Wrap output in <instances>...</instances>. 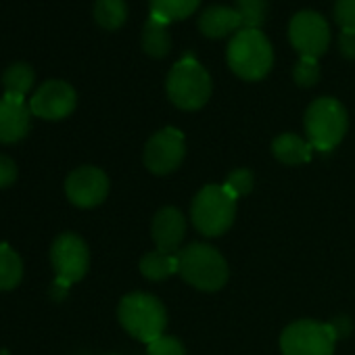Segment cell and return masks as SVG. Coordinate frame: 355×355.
<instances>
[{"mask_svg":"<svg viewBox=\"0 0 355 355\" xmlns=\"http://www.w3.org/2000/svg\"><path fill=\"white\" fill-rule=\"evenodd\" d=\"M226 59H228L230 69L239 78L255 82L270 73L274 65V51L261 30L243 28L230 40Z\"/></svg>","mask_w":355,"mask_h":355,"instance_id":"6da1fadb","label":"cell"},{"mask_svg":"<svg viewBox=\"0 0 355 355\" xmlns=\"http://www.w3.org/2000/svg\"><path fill=\"white\" fill-rule=\"evenodd\" d=\"M165 90L169 101L178 109L197 111L211 96V78L199 61H195L193 57H184L171 67Z\"/></svg>","mask_w":355,"mask_h":355,"instance_id":"7a4b0ae2","label":"cell"},{"mask_svg":"<svg viewBox=\"0 0 355 355\" xmlns=\"http://www.w3.org/2000/svg\"><path fill=\"white\" fill-rule=\"evenodd\" d=\"M178 274L199 291H220L228 280L226 259L203 243H193L178 253Z\"/></svg>","mask_w":355,"mask_h":355,"instance_id":"3957f363","label":"cell"},{"mask_svg":"<svg viewBox=\"0 0 355 355\" xmlns=\"http://www.w3.org/2000/svg\"><path fill=\"white\" fill-rule=\"evenodd\" d=\"M119 322L121 326L138 340L153 343L159 338L167 326V313L163 303L146 293L125 295L119 303Z\"/></svg>","mask_w":355,"mask_h":355,"instance_id":"277c9868","label":"cell"},{"mask_svg":"<svg viewBox=\"0 0 355 355\" xmlns=\"http://www.w3.org/2000/svg\"><path fill=\"white\" fill-rule=\"evenodd\" d=\"M347 111L330 96L318 98L307 107L305 113V134L315 150H332L347 132Z\"/></svg>","mask_w":355,"mask_h":355,"instance_id":"5b68a950","label":"cell"},{"mask_svg":"<svg viewBox=\"0 0 355 355\" xmlns=\"http://www.w3.org/2000/svg\"><path fill=\"white\" fill-rule=\"evenodd\" d=\"M236 216V199L220 184H209L193 201L191 218L195 228L205 236L224 234Z\"/></svg>","mask_w":355,"mask_h":355,"instance_id":"8992f818","label":"cell"},{"mask_svg":"<svg viewBox=\"0 0 355 355\" xmlns=\"http://www.w3.org/2000/svg\"><path fill=\"white\" fill-rule=\"evenodd\" d=\"M336 336L328 324L299 320L284 328L280 349L284 355H332Z\"/></svg>","mask_w":355,"mask_h":355,"instance_id":"52a82bcc","label":"cell"},{"mask_svg":"<svg viewBox=\"0 0 355 355\" xmlns=\"http://www.w3.org/2000/svg\"><path fill=\"white\" fill-rule=\"evenodd\" d=\"M51 263L57 274V282L63 288H69L73 282H80L90 266V253L86 243L71 232L57 236L51 247Z\"/></svg>","mask_w":355,"mask_h":355,"instance_id":"ba28073f","label":"cell"},{"mask_svg":"<svg viewBox=\"0 0 355 355\" xmlns=\"http://www.w3.org/2000/svg\"><path fill=\"white\" fill-rule=\"evenodd\" d=\"M288 38L293 49L301 57L320 59L330 44V28L315 11H299L288 26Z\"/></svg>","mask_w":355,"mask_h":355,"instance_id":"9c48e42d","label":"cell"},{"mask_svg":"<svg viewBox=\"0 0 355 355\" xmlns=\"http://www.w3.org/2000/svg\"><path fill=\"white\" fill-rule=\"evenodd\" d=\"M187 153L184 136L175 128H163L161 132L153 134L144 146V165L148 171L157 175L171 173L180 167Z\"/></svg>","mask_w":355,"mask_h":355,"instance_id":"30bf717a","label":"cell"},{"mask_svg":"<svg viewBox=\"0 0 355 355\" xmlns=\"http://www.w3.org/2000/svg\"><path fill=\"white\" fill-rule=\"evenodd\" d=\"M65 195L69 203L80 209H92L101 205L109 195V178L103 169L84 165L73 169L65 180Z\"/></svg>","mask_w":355,"mask_h":355,"instance_id":"8fae6325","label":"cell"},{"mask_svg":"<svg viewBox=\"0 0 355 355\" xmlns=\"http://www.w3.org/2000/svg\"><path fill=\"white\" fill-rule=\"evenodd\" d=\"M78 105V94L73 86L63 80H49L44 82L30 101L32 115H38L49 121H57L67 117Z\"/></svg>","mask_w":355,"mask_h":355,"instance_id":"7c38bea8","label":"cell"},{"mask_svg":"<svg viewBox=\"0 0 355 355\" xmlns=\"http://www.w3.org/2000/svg\"><path fill=\"white\" fill-rule=\"evenodd\" d=\"M150 234L157 245V251L175 253L180 249L184 234H187V220H184L182 211L175 207H163L153 218Z\"/></svg>","mask_w":355,"mask_h":355,"instance_id":"4fadbf2b","label":"cell"},{"mask_svg":"<svg viewBox=\"0 0 355 355\" xmlns=\"http://www.w3.org/2000/svg\"><path fill=\"white\" fill-rule=\"evenodd\" d=\"M32 125V109L26 101L0 98V144L19 142Z\"/></svg>","mask_w":355,"mask_h":355,"instance_id":"5bb4252c","label":"cell"},{"mask_svg":"<svg viewBox=\"0 0 355 355\" xmlns=\"http://www.w3.org/2000/svg\"><path fill=\"white\" fill-rule=\"evenodd\" d=\"M199 30H201L203 36H207L211 40H218V38H224L228 34L241 32L243 21H241V15L236 13V9L209 7L199 17Z\"/></svg>","mask_w":355,"mask_h":355,"instance_id":"9a60e30c","label":"cell"},{"mask_svg":"<svg viewBox=\"0 0 355 355\" xmlns=\"http://www.w3.org/2000/svg\"><path fill=\"white\" fill-rule=\"evenodd\" d=\"M311 150L313 146L309 144V140H303L297 134H280L274 142H272V153L280 163L286 165H299L311 159Z\"/></svg>","mask_w":355,"mask_h":355,"instance_id":"2e32d148","label":"cell"},{"mask_svg":"<svg viewBox=\"0 0 355 355\" xmlns=\"http://www.w3.org/2000/svg\"><path fill=\"white\" fill-rule=\"evenodd\" d=\"M142 51L153 59H163L171 51V36L167 32V24L157 17H148L142 30Z\"/></svg>","mask_w":355,"mask_h":355,"instance_id":"e0dca14e","label":"cell"},{"mask_svg":"<svg viewBox=\"0 0 355 355\" xmlns=\"http://www.w3.org/2000/svg\"><path fill=\"white\" fill-rule=\"evenodd\" d=\"M178 255L175 253H163V251H150L144 253L140 259V272L146 280L159 282L169 278L171 274H178Z\"/></svg>","mask_w":355,"mask_h":355,"instance_id":"ac0fdd59","label":"cell"},{"mask_svg":"<svg viewBox=\"0 0 355 355\" xmlns=\"http://www.w3.org/2000/svg\"><path fill=\"white\" fill-rule=\"evenodd\" d=\"M148 3H150V15L169 26L171 21L191 17L199 9L201 0H148Z\"/></svg>","mask_w":355,"mask_h":355,"instance_id":"d6986e66","label":"cell"},{"mask_svg":"<svg viewBox=\"0 0 355 355\" xmlns=\"http://www.w3.org/2000/svg\"><path fill=\"white\" fill-rule=\"evenodd\" d=\"M3 86L7 92L5 96L26 101V94L34 86V69L28 63H13L3 73Z\"/></svg>","mask_w":355,"mask_h":355,"instance_id":"ffe728a7","label":"cell"},{"mask_svg":"<svg viewBox=\"0 0 355 355\" xmlns=\"http://www.w3.org/2000/svg\"><path fill=\"white\" fill-rule=\"evenodd\" d=\"M24 278V263L17 251L9 245H0V291H13Z\"/></svg>","mask_w":355,"mask_h":355,"instance_id":"44dd1931","label":"cell"},{"mask_svg":"<svg viewBox=\"0 0 355 355\" xmlns=\"http://www.w3.org/2000/svg\"><path fill=\"white\" fill-rule=\"evenodd\" d=\"M94 19L105 30H119L128 19L125 0H96Z\"/></svg>","mask_w":355,"mask_h":355,"instance_id":"7402d4cb","label":"cell"},{"mask_svg":"<svg viewBox=\"0 0 355 355\" xmlns=\"http://www.w3.org/2000/svg\"><path fill=\"white\" fill-rule=\"evenodd\" d=\"M236 13L241 15L243 28L259 30L268 17V0H236Z\"/></svg>","mask_w":355,"mask_h":355,"instance_id":"603a6c76","label":"cell"},{"mask_svg":"<svg viewBox=\"0 0 355 355\" xmlns=\"http://www.w3.org/2000/svg\"><path fill=\"white\" fill-rule=\"evenodd\" d=\"M293 78L297 82V86L301 88H311L318 80H320V65L318 59L311 57H301L293 69Z\"/></svg>","mask_w":355,"mask_h":355,"instance_id":"cb8c5ba5","label":"cell"},{"mask_svg":"<svg viewBox=\"0 0 355 355\" xmlns=\"http://www.w3.org/2000/svg\"><path fill=\"white\" fill-rule=\"evenodd\" d=\"M222 187H224L234 199L245 197V195H249L251 189H253V173H251L249 169H245V167L234 169V171L226 178V182H224Z\"/></svg>","mask_w":355,"mask_h":355,"instance_id":"d4e9b609","label":"cell"},{"mask_svg":"<svg viewBox=\"0 0 355 355\" xmlns=\"http://www.w3.org/2000/svg\"><path fill=\"white\" fill-rule=\"evenodd\" d=\"M148 355H187V351L178 338L161 334L159 338L148 343Z\"/></svg>","mask_w":355,"mask_h":355,"instance_id":"484cf974","label":"cell"},{"mask_svg":"<svg viewBox=\"0 0 355 355\" xmlns=\"http://www.w3.org/2000/svg\"><path fill=\"white\" fill-rule=\"evenodd\" d=\"M334 19L340 26V30L355 32V0H336Z\"/></svg>","mask_w":355,"mask_h":355,"instance_id":"4316f807","label":"cell"},{"mask_svg":"<svg viewBox=\"0 0 355 355\" xmlns=\"http://www.w3.org/2000/svg\"><path fill=\"white\" fill-rule=\"evenodd\" d=\"M17 180V165L11 157L0 155V189H9Z\"/></svg>","mask_w":355,"mask_h":355,"instance_id":"83f0119b","label":"cell"},{"mask_svg":"<svg viewBox=\"0 0 355 355\" xmlns=\"http://www.w3.org/2000/svg\"><path fill=\"white\" fill-rule=\"evenodd\" d=\"M338 51L347 61H355V32L340 30L338 36Z\"/></svg>","mask_w":355,"mask_h":355,"instance_id":"f1b7e54d","label":"cell"},{"mask_svg":"<svg viewBox=\"0 0 355 355\" xmlns=\"http://www.w3.org/2000/svg\"><path fill=\"white\" fill-rule=\"evenodd\" d=\"M328 326L332 328V332H334L336 338H343V336L351 330V322H349L347 318H334Z\"/></svg>","mask_w":355,"mask_h":355,"instance_id":"f546056e","label":"cell"}]
</instances>
